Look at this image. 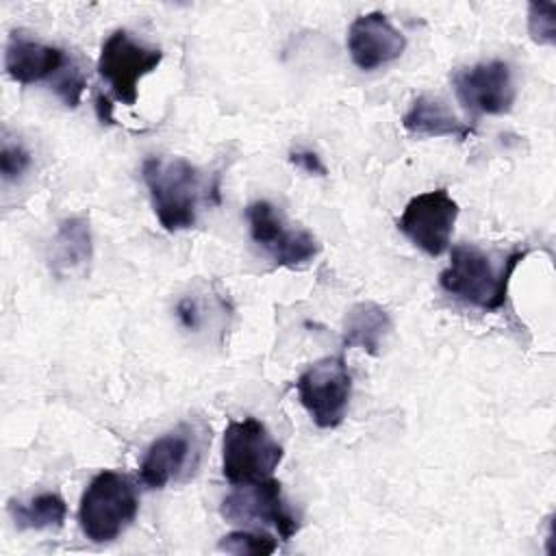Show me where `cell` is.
Returning <instances> with one entry per match:
<instances>
[{
    "instance_id": "obj_23",
    "label": "cell",
    "mask_w": 556,
    "mask_h": 556,
    "mask_svg": "<svg viewBox=\"0 0 556 556\" xmlns=\"http://www.w3.org/2000/svg\"><path fill=\"white\" fill-rule=\"evenodd\" d=\"M176 315H178V319L182 321V326H185V328H189V330H195V328L200 326V311H198V302H195V300H191V298H185V300H180V302H178V306H176Z\"/></svg>"
},
{
    "instance_id": "obj_16",
    "label": "cell",
    "mask_w": 556,
    "mask_h": 556,
    "mask_svg": "<svg viewBox=\"0 0 556 556\" xmlns=\"http://www.w3.org/2000/svg\"><path fill=\"white\" fill-rule=\"evenodd\" d=\"M391 330V315L376 302H356L343 319V348H361L378 356Z\"/></svg>"
},
{
    "instance_id": "obj_9",
    "label": "cell",
    "mask_w": 556,
    "mask_h": 556,
    "mask_svg": "<svg viewBox=\"0 0 556 556\" xmlns=\"http://www.w3.org/2000/svg\"><path fill=\"white\" fill-rule=\"evenodd\" d=\"M452 87L458 102L471 115H504L517 100L513 70L500 59L456 70Z\"/></svg>"
},
{
    "instance_id": "obj_4",
    "label": "cell",
    "mask_w": 556,
    "mask_h": 556,
    "mask_svg": "<svg viewBox=\"0 0 556 556\" xmlns=\"http://www.w3.org/2000/svg\"><path fill=\"white\" fill-rule=\"evenodd\" d=\"M285 452L256 417L230 421L222 439V473L235 486L271 478Z\"/></svg>"
},
{
    "instance_id": "obj_6",
    "label": "cell",
    "mask_w": 556,
    "mask_h": 556,
    "mask_svg": "<svg viewBox=\"0 0 556 556\" xmlns=\"http://www.w3.org/2000/svg\"><path fill=\"white\" fill-rule=\"evenodd\" d=\"M161 59L163 52L159 48L132 39L126 30H115L100 48L98 74L119 102L132 106L137 102L139 80L154 72Z\"/></svg>"
},
{
    "instance_id": "obj_15",
    "label": "cell",
    "mask_w": 556,
    "mask_h": 556,
    "mask_svg": "<svg viewBox=\"0 0 556 556\" xmlns=\"http://www.w3.org/2000/svg\"><path fill=\"white\" fill-rule=\"evenodd\" d=\"M91 261V230L87 219L67 217L59 224L50 245L48 265L54 276H65L83 269Z\"/></svg>"
},
{
    "instance_id": "obj_17",
    "label": "cell",
    "mask_w": 556,
    "mask_h": 556,
    "mask_svg": "<svg viewBox=\"0 0 556 556\" xmlns=\"http://www.w3.org/2000/svg\"><path fill=\"white\" fill-rule=\"evenodd\" d=\"M9 515L17 530H48V528H61L67 517V504L59 493L46 491L28 502L11 500L9 502Z\"/></svg>"
},
{
    "instance_id": "obj_10",
    "label": "cell",
    "mask_w": 556,
    "mask_h": 556,
    "mask_svg": "<svg viewBox=\"0 0 556 556\" xmlns=\"http://www.w3.org/2000/svg\"><path fill=\"white\" fill-rule=\"evenodd\" d=\"M222 517L230 523H271L282 541H289L300 523L287 508L280 491V482L274 478L245 484L224 497Z\"/></svg>"
},
{
    "instance_id": "obj_19",
    "label": "cell",
    "mask_w": 556,
    "mask_h": 556,
    "mask_svg": "<svg viewBox=\"0 0 556 556\" xmlns=\"http://www.w3.org/2000/svg\"><path fill=\"white\" fill-rule=\"evenodd\" d=\"M556 4L552 2H530L528 4V33L532 41L541 46L556 43Z\"/></svg>"
},
{
    "instance_id": "obj_20",
    "label": "cell",
    "mask_w": 556,
    "mask_h": 556,
    "mask_svg": "<svg viewBox=\"0 0 556 556\" xmlns=\"http://www.w3.org/2000/svg\"><path fill=\"white\" fill-rule=\"evenodd\" d=\"M30 167V154L24 146L4 141L0 150V174L4 182H15Z\"/></svg>"
},
{
    "instance_id": "obj_2",
    "label": "cell",
    "mask_w": 556,
    "mask_h": 556,
    "mask_svg": "<svg viewBox=\"0 0 556 556\" xmlns=\"http://www.w3.org/2000/svg\"><path fill=\"white\" fill-rule=\"evenodd\" d=\"M141 176L148 187L154 215L167 232L187 230L195 224L202 195L198 167L180 156H150L141 165Z\"/></svg>"
},
{
    "instance_id": "obj_12",
    "label": "cell",
    "mask_w": 556,
    "mask_h": 556,
    "mask_svg": "<svg viewBox=\"0 0 556 556\" xmlns=\"http://www.w3.org/2000/svg\"><path fill=\"white\" fill-rule=\"evenodd\" d=\"M70 63L61 48L33 39L22 30H13L4 46V70L20 85L56 80Z\"/></svg>"
},
{
    "instance_id": "obj_11",
    "label": "cell",
    "mask_w": 556,
    "mask_h": 556,
    "mask_svg": "<svg viewBox=\"0 0 556 556\" xmlns=\"http://www.w3.org/2000/svg\"><path fill=\"white\" fill-rule=\"evenodd\" d=\"M406 37L380 11L358 15L348 30V52L363 72L378 70L402 56Z\"/></svg>"
},
{
    "instance_id": "obj_1",
    "label": "cell",
    "mask_w": 556,
    "mask_h": 556,
    "mask_svg": "<svg viewBox=\"0 0 556 556\" xmlns=\"http://www.w3.org/2000/svg\"><path fill=\"white\" fill-rule=\"evenodd\" d=\"M526 250L510 252L500 269L493 267L486 252L471 243L454 245L447 267L439 274V285L452 298L478 306L482 311H500L506 304L508 285L523 261Z\"/></svg>"
},
{
    "instance_id": "obj_21",
    "label": "cell",
    "mask_w": 556,
    "mask_h": 556,
    "mask_svg": "<svg viewBox=\"0 0 556 556\" xmlns=\"http://www.w3.org/2000/svg\"><path fill=\"white\" fill-rule=\"evenodd\" d=\"M85 87H87V80H85V76L80 74V70L78 67H74L72 63L59 74V78L56 80H52V89H54V93L63 100V104L65 106H70V109H74V106H78V102H80V98H83V91H85Z\"/></svg>"
},
{
    "instance_id": "obj_14",
    "label": "cell",
    "mask_w": 556,
    "mask_h": 556,
    "mask_svg": "<svg viewBox=\"0 0 556 556\" xmlns=\"http://www.w3.org/2000/svg\"><path fill=\"white\" fill-rule=\"evenodd\" d=\"M402 126L415 137H456L460 141L469 139L473 132V128L460 122L441 98L426 93L413 100L402 117Z\"/></svg>"
},
{
    "instance_id": "obj_18",
    "label": "cell",
    "mask_w": 556,
    "mask_h": 556,
    "mask_svg": "<svg viewBox=\"0 0 556 556\" xmlns=\"http://www.w3.org/2000/svg\"><path fill=\"white\" fill-rule=\"evenodd\" d=\"M278 547L276 539L267 532H248V530H235L219 539L217 549L235 556H267L274 554Z\"/></svg>"
},
{
    "instance_id": "obj_3",
    "label": "cell",
    "mask_w": 556,
    "mask_h": 556,
    "mask_svg": "<svg viewBox=\"0 0 556 556\" xmlns=\"http://www.w3.org/2000/svg\"><path fill=\"white\" fill-rule=\"evenodd\" d=\"M139 495L132 480L119 471L104 469L87 484L80 506L78 526L93 543L115 541L137 517Z\"/></svg>"
},
{
    "instance_id": "obj_8",
    "label": "cell",
    "mask_w": 556,
    "mask_h": 556,
    "mask_svg": "<svg viewBox=\"0 0 556 556\" xmlns=\"http://www.w3.org/2000/svg\"><path fill=\"white\" fill-rule=\"evenodd\" d=\"M245 217L252 241L280 267H302L319 254V241L302 228H289L282 215L267 200L248 204Z\"/></svg>"
},
{
    "instance_id": "obj_22",
    "label": "cell",
    "mask_w": 556,
    "mask_h": 556,
    "mask_svg": "<svg viewBox=\"0 0 556 556\" xmlns=\"http://www.w3.org/2000/svg\"><path fill=\"white\" fill-rule=\"evenodd\" d=\"M289 161L298 169H302V172H306L311 176H326V165L321 163V159L313 150H293L289 154Z\"/></svg>"
},
{
    "instance_id": "obj_5",
    "label": "cell",
    "mask_w": 556,
    "mask_h": 556,
    "mask_svg": "<svg viewBox=\"0 0 556 556\" xmlns=\"http://www.w3.org/2000/svg\"><path fill=\"white\" fill-rule=\"evenodd\" d=\"M295 389L304 410L317 428H337L345 417L352 395V376L345 358L339 354L315 361L300 374Z\"/></svg>"
},
{
    "instance_id": "obj_7",
    "label": "cell",
    "mask_w": 556,
    "mask_h": 556,
    "mask_svg": "<svg viewBox=\"0 0 556 556\" xmlns=\"http://www.w3.org/2000/svg\"><path fill=\"white\" fill-rule=\"evenodd\" d=\"M458 204L447 189L413 195L397 217V230L428 256H441L450 248Z\"/></svg>"
},
{
    "instance_id": "obj_13",
    "label": "cell",
    "mask_w": 556,
    "mask_h": 556,
    "mask_svg": "<svg viewBox=\"0 0 556 556\" xmlns=\"http://www.w3.org/2000/svg\"><path fill=\"white\" fill-rule=\"evenodd\" d=\"M193 456L195 441L185 426L165 432L146 450L139 465V480L148 489H165L172 480H178L189 465L193 467Z\"/></svg>"
}]
</instances>
